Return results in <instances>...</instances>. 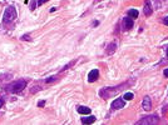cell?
Here are the masks:
<instances>
[{
	"mask_svg": "<svg viewBox=\"0 0 168 125\" xmlns=\"http://www.w3.org/2000/svg\"><path fill=\"white\" fill-rule=\"evenodd\" d=\"M127 84H122V85H119V86H115V88H104V89H102V90L99 91V95L103 98V99H108V98L113 96V95H115V94H118L119 91L122 90L124 86H126Z\"/></svg>",
	"mask_w": 168,
	"mask_h": 125,
	"instance_id": "cell-1",
	"label": "cell"
},
{
	"mask_svg": "<svg viewBox=\"0 0 168 125\" xmlns=\"http://www.w3.org/2000/svg\"><path fill=\"white\" fill-rule=\"evenodd\" d=\"M25 86H27V81L25 80H16V81L8 85V90L10 91V93L16 94V93H20L21 90H24Z\"/></svg>",
	"mask_w": 168,
	"mask_h": 125,
	"instance_id": "cell-2",
	"label": "cell"
},
{
	"mask_svg": "<svg viewBox=\"0 0 168 125\" xmlns=\"http://www.w3.org/2000/svg\"><path fill=\"white\" fill-rule=\"evenodd\" d=\"M158 121H159V118L157 115H148L140 119L139 121H137V125H154L158 124Z\"/></svg>",
	"mask_w": 168,
	"mask_h": 125,
	"instance_id": "cell-3",
	"label": "cell"
},
{
	"mask_svg": "<svg viewBox=\"0 0 168 125\" xmlns=\"http://www.w3.org/2000/svg\"><path fill=\"white\" fill-rule=\"evenodd\" d=\"M15 18H16V10H15V8L13 6H8L5 9V11H4V23H10V21L15 20Z\"/></svg>",
	"mask_w": 168,
	"mask_h": 125,
	"instance_id": "cell-4",
	"label": "cell"
},
{
	"mask_svg": "<svg viewBox=\"0 0 168 125\" xmlns=\"http://www.w3.org/2000/svg\"><path fill=\"white\" fill-rule=\"evenodd\" d=\"M143 13L146 16H151L153 13V8L151 4V0H144V6H143Z\"/></svg>",
	"mask_w": 168,
	"mask_h": 125,
	"instance_id": "cell-5",
	"label": "cell"
},
{
	"mask_svg": "<svg viewBox=\"0 0 168 125\" xmlns=\"http://www.w3.org/2000/svg\"><path fill=\"white\" fill-rule=\"evenodd\" d=\"M124 105H126V100L118 98V99H115L112 103V109H115V110L117 109H122V108H124Z\"/></svg>",
	"mask_w": 168,
	"mask_h": 125,
	"instance_id": "cell-6",
	"label": "cell"
},
{
	"mask_svg": "<svg viewBox=\"0 0 168 125\" xmlns=\"http://www.w3.org/2000/svg\"><path fill=\"white\" fill-rule=\"evenodd\" d=\"M122 25H123V30H131L133 28V19L132 18H124L122 21Z\"/></svg>",
	"mask_w": 168,
	"mask_h": 125,
	"instance_id": "cell-7",
	"label": "cell"
},
{
	"mask_svg": "<svg viewBox=\"0 0 168 125\" xmlns=\"http://www.w3.org/2000/svg\"><path fill=\"white\" fill-rule=\"evenodd\" d=\"M98 78H99V71L97 69H93V70H91L89 74H88V81H89V83H93V81H95Z\"/></svg>",
	"mask_w": 168,
	"mask_h": 125,
	"instance_id": "cell-8",
	"label": "cell"
},
{
	"mask_svg": "<svg viewBox=\"0 0 168 125\" xmlns=\"http://www.w3.org/2000/svg\"><path fill=\"white\" fill-rule=\"evenodd\" d=\"M142 106L146 111H149L152 109V101H151V98L149 96H144L143 101H142Z\"/></svg>",
	"mask_w": 168,
	"mask_h": 125,
	"instance_id": "cell-9",
	"label": "cell"
},
{
	"mask_svg": "<svg viewBox=\"0 0 168 125\" xmlns=\"http://www.w3.org/2000/svg\"><path fill=\"white\" fill-rule=\"evenodd\" d=\"M77 110L79 114H84V115L91 114V108H87V106H78Z\"/></svg>",
	"mask_w": 168,
	"mask_h": 125,
	"instance_id": "cell-10",
	"label": "cell"
},
{
	"mask_svg": "<svg viewBox=\"0 0 168 125\" xmlns=\"http://www.w3.org/2000/svg\"><path fill=\"white\" fill-rule=\"evenodd\" d=\"M138 15H139V13H138V10H135V9H131V10H128V16H129V18H132V19H137V18H138Z\"/></svg>",
	"mask_w": 168,
	"mask_h": 125,
	"instance_id": "cell-11",
	"label": "cell"
},
{
	"mask_svg": "<svg viewBox=\"0 0 168 125\" xmlns=\"http://www.w3.org/2000/svg\"><path fill=\"white\" fill-rule=\"evenodd\" d=\"M95 121V116H88V118H82V123L83 124H92Z\"/></svg>",
	"mask_w": 168,
	"mask_h": 125,
	"instance_id": "cell-12",
	"label": "cell"
},
{
	"mask_svg": "<svg viewBox=\"0 0 168 125\" xmlns=\"http://www.w3.org/2000/svg\"><path fill=\"white\" fill-rule=\"evenodd\" d=\"M115 48H117V44H115V43H111V44L108 45L107 53H108V54H113V53L115 51Z\"/></svg>",
	"mask_w": 168,
	"mask_h": 125,
	"instance_id": "cell-13",
	"label": "cell"
},
{
	"mask_svg": "<svg viewBox=\"0 0 168 125\" xmlns=\"http://www.w3.org/2000/svg\"><path fill=\"white\" fill-rule=\"evenodd\" d=\"M123 98H124V100H132V99L134 98V95L132 94V93H126Z\"/></svg>",
	"mask_w": 168,
	"mask_h": 125,
	"instance_id": "cell-14",
	"label": "cell"
},
{
	"mask_svg": "<svg viewBox=\"0 0 168 125\" xmlns=\"http://www.w3.org/2000/svg\"><path fill=\"white\" fill-rule=\"evenodd\" d=\"M55 80H56V77H50L48 79H45V83L50 84V83H53V81H55Z\"/></svg>",
	"mask_w": 168,
	"mask_h": 125,
	"instance_id": "cell-15",
	"label": "cell"
},
{
	"mask_svg": "<svg viewBox=\"0 0 168 125\" xmlns=\"http://www.w3.org/2000/svg\"><path fill=\"white\" fill-rule=\"evenodd\" d=\"M47 1H49V0H38V5H43V4L47 3Z\"/></svg>",
	"mask_w": 168,
	"mask_h": 125,
	"instance_id": "cell-16",
	"label": "cell"
},
{
	"mask_svg": "<svg viewBox=\"0 0 168 125\" xmlns=\"http://www.w3.org/2000/svg\"><path fill=\"white\" fill-rule=\"evenodd\" d=\"M44 105H45V100H40L38 103V106H44Z\"/></svg>",
	"mask_w": 168,
	"mask_h": 125,
	"instance_id": "cell-17",
	"label": "cell"
},
{
	"mask_svg": "<svg viewBox=\"0 0 168 125\" xmlns=\"http://www.w3.org/2000/svg\"><path fill=\"white\" fill-rule=\"evenodd\" d=\"M21 39H23V40H30L29 35H23V36H21Z\"/></svg>",
	"mask_w": 168,
	"mask_h": 125,
	"instance_id": "cell-18",
	"label": "cell"
},
{
	"mask_svg": "<svg viewBox=\"0 0 168 125\" xmlns=\"http://www.w3.org/2000/svg\"><path fill=\"white\" fill-rule=\"evenodd\" d=\"M157 1H158V3H157V5H156V9H159V8H161V0H157Z\"/></svg>",
	"mask_w": 168,
	"mask_h": 125,
	"instance_id": "cell-19",
	"label": "cell"
},
{
	"mask_svg": "<svg viewBox=\"0 0 168 125\" xmlns=\"http://www.w3.org/2000/svg\"><path fill=\"white\" fill-rule=\"evenodd\" d=\"M163 75H164V78H168V68H167V69H164V73H163Z\"/></svg>",
	"mask_w": 168,
	"mask_h": 125,
	"instance_id": "cell-20",
	"label": "cell"
},
{
	"mask_svg": "<svg viewBox=\"0 0 168 125\" xmlns=\"http://www.w3.org/2000/svg\"><path fill=\"white\" fill-rule=\"evenodd\" d=\"M163 23H164L166 25H168V16H167V18H164V19H163Z\"/></svg>",
	"mask_w": 168,
	"mask_h": 125,
	"instance_id": "cell-21",
	"label": "cell"
},
{
	"mask_svg": "<svg viewBox=\"0 0 168 125\" xmlns=\"http://www.w3.org/2000/svg\"><path fill=\"white\" fill-rule=\"evenodd\" d=\"M3 104H4V99H3V98H0V108L3 106Z\"/></svg>",
	"mask_w": 168,
	"mask_h": 125,
	"instance_id": "cell-22",
	"label": "cell"
},
{
	"mask_svg": "<svg viewBox=\"0 0 168 125\" xmlns=\"http://www.w3.org/2000/svg\"><path fill=\"white\" fill-rule=\"evenodd\" d=\"M55 10H56V8H51V9H50V11H51V13H54Z\"/></svg>",
	"mask_w": 168,
	"mask_h": 125,
	"instance_id": "cell-23",
	"label": "cell"
},
{
	"mask_svg": "<svg viewBox=\"0 0 168 125\" xmlns=\"http://www.w3.org/2000/svg\"><path fill=\"white\" fill-rule=\"evenodd\" d=\"M35 9V3H33V4H31V10H34Z\"/></svg>",
	"mask_w": 168,
	"mask_h": 125,
	"instance_id": "cell-24",
	"label": "cell"
},
{
	"mask_svg": "<svg viewBox=\"0 0 168 125\" xmlns=\"http://www.w3.org/2000/svg\"><path fill=\"white\" fill-rule=\"evenodd\" d=\"M166 51H167V56H168V45H167V49H166Z\"/></svg>",
	"mask_w": 168,
	"mask_h": 125,
	"instance_id": "cell-25",
	"label": "cell"
}]
</instances>
